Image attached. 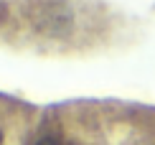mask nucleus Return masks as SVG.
Here are the masks:
<instances>
[{"mask_svg": "<svg viewBox=\"0 0 155 145\" xmlns=\"http://www.w3.org/2000/svg\"><path fill=\"white\" fill-rule=\"evenodd\" d=\"M36 145H61V143L56 140V137H51V135H46V137H41V140H38Z\"/></svg>", "mask_w": 155, "mask_h": 145, "instance_id": "obj_1", "label": "nucleus"}, {"mask_svg": "<svg viewBox=\"0 0 155 145\" xmlns=\"http://www.w3.org/2000/svg\"><path fill=\"white\" fill-rule=\"evenodd\" d=\"M0 145H3V130H0Z\"/></svg>", "mask_w": 155, "mask_h": 145, "instance_id": "obj_2", "label": "nucleus"}]
</instances>
